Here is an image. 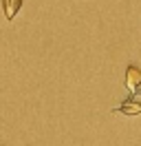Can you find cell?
Listing matches in <instances>:
<instances>
[{
	"label": "cell",
	"mask_w": 141,
	"mask_h": 146,
	"mask_svg": "<svg viewBox=\"0 0 141 146\" xmlns=\"http://www.w3.org/2000/svg\"><path fill=\"white\" fill-rule=\"evenodd\" d=\"M126 86L132 93H137L141 89V69L139 66H128L126 69Z\"/></svg>",
	"instance_id": "6da1fadb"
},
{
	"label": "cell",
	"mask_w": 141,
	"mask_h": 146,
	"mask_svg": "<svg viewBox=\"0 0 141 146\" xmlns=\"http://www.w3.org/2000/svg\"><path fill=\"white\" fill-rule=\"evenodd\" d=\"M117 111H121L123 115H141V102L126 100V102H121V106H119Z\"/></svg>",
	"instance_id": "7a4b0ae2"
},
{
	"label": "cell",
	"mask_w": 141,
	"mask_h": 146,
	"mask_svg": "<svg viewBox=\"0 0 141 146\" xmlns=\"http://www.w3.org/2000/svg\"><path fill=\"white\" fill-rule=\"evenodd\" d=\"M20 7H22V0H5V16H7V20L16 18Z\"/></svg>",
	"instance_id": "3957f363"
},
{
	"label": "cell",
	"mask_w": 141,
	"mask_h": 146,
	"mask_svg": "<svg viewBox=\"0 0 141 146\" xmlns=\"http://www.w3.org/2000/svg\"><path fill=\"white\" fill-rule=\"evenodd\" d=\"M139 93H141V91H139Z\"/></svg>",
	"instance_id": "277c9868"
}]
</instances>
